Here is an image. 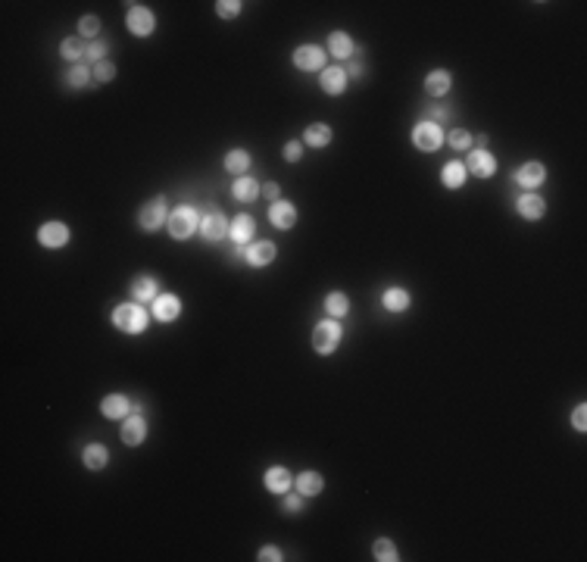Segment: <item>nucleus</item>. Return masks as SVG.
Wrapping results in <instances>:
<instances>
[{
	"instance_id": "nucleus-1",
	"label": "nucleus",
	"mask_w": 587,
	"mask_h": 562,
	"mask_svg": "<svg viewBox=\"0 0 587 562\" xmlns=\"http://www.w3.org/2000/svg\"><path fill=\"white\" fill-rule=\"evenodd\" d=\"M147 313H144V306L137 304H119L113 309V325L119 331H125V335H141V331H147Z\"/></svg>"
},
{
	"instance_id": "nucleus-25",
	"label": "nucleus",
	"mask_w": 587,
	"mask_h": 562,
	"mask_svg": "<svg viewBox=\"0 0 587 562\" xmlns=\"http://www.w3.org/2000/svg\"><path fill=\"white\" fill-rule=\"evenodd\" d=\"M294 485H297V491H300V497H319L322 487H325V481H322L319 472H300L294 478Z\"/></svg>"
},
{
	"instance_id": "nucleus-23",
	"label": "nucleus",
	"mask_w": 587,
	"mask_h": 562,
	"mask_svg": "<svg viewBox=\"0 0 587 562\" xmlns=\"http://www.w3.org/2000/svg\"><path fill=\"white\" fill-rule=\"evenodd\" d=\"M466 178H469L466 163H459V160H450L444 169H440V182H444V187H450V191H456V187L466 185Z\"/></svg>"
},
{
	"instance_id": "nucleus-30",
	"label": "nucleus",
	"mask_w": 587,
	"mask_h": 562,
	"mask_svg": "<svg viewBox=\"0 0 587 562\" xmlns=\"http://www.w3.org/2000/svg\"><path fill=\"white\" fill-rule=\"evenodd\" d=\"M247 169H250V154L247 150H228V156H225V172H231V175H247Z\"/></svg>"
},
{
	"instance_id": "nucleus-3",
	"label": "nucleus",
	"mask_w": 587,
	"mask_h": 562,
	"mask_svg": "<svg viewBox=\"0 0 587 562\" xmlns=\"http://www.w3.org/2000/svg\"><path fill=\"white\" fill-rule=\"evenodd\" d=\"M340 335H344V331H340V325L335 319L319 322V325L313 328V350L319 353V356H331L340 344Z\"/></svg>"
},
{
	"instance_id": "nucleus-37",
	"label": "nucleus",
	"mask_w": 587,
	"mask_h": 562,
	"mask_svg": "<svg viewBox=\"0 0 587 562\" xmlns=\"http://www.w3.org/2000/svg\"><path fill=\"white\" fill-rule=\"evenodd\" d=\"M97 32H100V19L97 16H82V23H78V35H82V38L97 41Z\"/></svg>"
},
{
	"instance_id": "nucleus-31",
	"label": "nucleus",
	"mask_w": 587,
	"mask_h": 562,
	"mask_svg": "<svg viewBox=\"0 0 587 562\" xmlns=\"http://www.w3.org/2000/svg\"><path fill=\"white\" fill-rule=\"evenodd\" d=\"M91 78H94V72L85 66V63H75L69 72H66V85L72 91H78V88H88L91 85Z\"/></svg>"
},
{
	"instance_id": "nucleus-21",
	"label": "nucleus",
	"mask_w": 587,
	"mask_h": 562,
	"mask_svg": "<svg viewBox=\"0 0 587 562\" xmlns=\"http://www.w3.org/2000/svg\"><path fill=\"white\" fill-rule=\"evenodd\" d=\"M231 197L237 200V204H253V200L259 197V182L250 175H241L235 185H231Z\"/></svg>"
},
{
	"instance_id": "nucleus-4",
	"label": "nucleus",
	"mask_w": 587,
	"mask_h": 562,
	"mask_svg": "<svg viewBox=\"0 0 587 562\" xmlns=\"http://www.w3.org/2000/svg\"><path fill=\"white\" fill-rule=\"evenodd\" d=\"M412 144H416V150H422V154H434V150L444 144V128L434 125V122H419L416 128H412Z\"/></svg>"
},
{
	"instance_id": "nucleus-12",
	"label": "nucleus",
	"mask_w": 587,
	"mask_h": 562,
	"mask_svg": "<svg viewBox=\"0 0 587 562\" xmlns=\"http://www.w3.org/2000/svg\"><path fill=\"white\" fill-rule=\"evenodd\" d=\"M200 235H204L206 241H222V237H228V219L219 210H209L204 219H200Z\"/></svg>"
},
{
	"instance_id": "nucleus-28",
	"label": "nucleus",
	"mask_w": 587,
	"mask_h": 562,
	"mask_svg": "<svg viewBox=\"0 0 587 562\" xmlns=\"http://www.w3.org/2000/svg\"><path fill=\"white\" fill-rule=\"evenodd\" d=\"M132 297L137 300V304H147V300H156V297H159V291H156V278H150V275L135 278V285H132Z\"/></svg>"
},
{
	"instance_id": "nucleus-16",
	"label": "nucleus",
	"mask_w": 587,
	"mask_h": 562,
	"mask_svg": "<svg viewBox=\"0 0 587 562\" xmlns=\"http://www.w3.org/2000/svg\"><path fill=\"white\" fill-rule=\"evenodd\" d=\"M263 481H266V491L269 494H288L294 485V475L288 472L285 466H272V468H266Z\"/></svg>"
},
{
	"instance_id": "nucleus-6",
	"label": "nucleus",
	"mask_w": 587,
	"mask_h": 562,
	"mask_svg": "<svg viewBox=\"0 0 587 562\" xmlns=\"http://www.w3.org/2000/svg\"><path fill=\"white\" fill-rule=\"evenodd\" d=\"M294 66L300 72H322L325 69V50L316 44H303L294 50Z\"/></svg>"
},
{
	"instance_id": "nucleus-13",
	"label": "nucleus",
	"mask_w": 587,
	"mask_h": 562,
	"mask_svg": "<svg viewBox=\"0 0 587 562\" xmlns=\"http://www.w3.org/2000/svg\"><path fill=\"white\" fill-rule=\"evenodd\" d=\"M319 85H322L325 94H331V97H338V94L347 91V72L344 66H325L319 72Z\"/></svg>"
},
{
	"instance_id": "nucleus-15",
	"label": "nucleus",
	"mask_w": 587,
	"mask_h": 562,
	"mask_svg": "<svg viewBox=\"0 0 587 562\" xmlns=\"http://www.w3.org/2000/svg\"><path fill=\"white\" fill-rule=\"evenodd\" d=\"M269 222L275 228H281V232H288V228L297 225V206L288 204V200H275L269 206Z\"/></svg>"
},
{
	"instance_id": "nucleus-27",
	"label": "nucleus",
	"mask_w": 587,
	"mask_h": 562,
	"mask_svg": "<svg viewBox=\"0 0 587 562\" xmlns=\"http://www.w3.org/2000/svg\"><path fill=\"white\" fill-rule=\"evenodd\" d=\"M82 459H85V466H88L91 472H100V468L106 466V459H110V450H106L104 444H88V447H85V453H82Z\"/></svg>"
},
{
	"instance_id": "nucleus-40",
	"label": "nucleus",
	"mask_w": 587,
	"mask_h": 562,
	"mask_svg": "<svg viewBox=\"0 0 587 562\" xmlns=\"http://www.w3.org/2000/svg\"><path fill=\"white\" fill-rule=\"evenodd\" d=\"M571 425H575V431H587V409H584V403L575 409V413H571Z\"/></svg>"
},
{
	"instance_id": "nucleus-36",
	"label": "nucleus",
	"mask_w": 587,
	"mask_h": 562,
	"mask_svg": "<svg viewBox=\"0 0 587 562\" xmlns=\"http://www.w3.org/2000/svg\"><path fill=\"white\" fill-rule=\"evenodd\" d=\"M113 75H116V66L110 60H100V63H94V82L97 85H106V82H113Z\"/></svg>"
},
{
	"instance_id": "nucleus-7",
	"label": "nucleus",
	"mask_w": 587,
	"mask_h": 562,
	"mask_svg": "<svg viewBox=\"0 0 587 562\" xmlns=\"http://www.w3.org/2000/svg\"><path fill=\"white\" fill-rule=\"evenodd\" d=\"M466 172H472L475 178H490V175L497 172V160H494V154H490V150H484V147L469 150Z\"/></svg>"
},
{
	"instance_id": "nucleus-20",
	"label": "nucleus",
	"mask_w": 587,
	"mask_h": 562,
	"mask_svg": "<svg viewBox=\"0 0 587 562\" xmlns=\"http://www.w3.org/2000/svg\"><path fill=\"white\" fill-rule=\"evenodd\" d=\"M178 313H181V300L175 297V294H159V297L154 300V316L159 322L178 319Z\"/></svg>"
},
{
	"instance_id": "nucleus-14",
	"label": "nucleus",
	"mask_w": 587,
	"mask_h": 562,
	"mask_svg": "<svg viewBox=\"0 0 587 562\" xmlns=\"http://www.w3.org/2000/svg\"><path fill=\"white\" fill-rule=\"evenodd\" d=\"M100 413L106 419H128L135 413V403L125 394H110V397H104V403H100Z\"/></svg>"
},
{
	"instance_id": "nucleus-33",
	"label": "nucleus",
	"mask_w": 587,
	"mask_h": 562,
	"mask_svg": "<svg viewBox=\"0 0 587 562\" xmlns=\"http://www.w3.org/2000/svg\"><path fill=\"white\" fill-rule=\"evenodd\" d=\"M372 556L378 559V562H397L400 556H397V547H394V540H388V537H378L372 544Z\"/></svg>"
},
{
	"instance_id": "nucleus-19",
	"label": "nucleus",
	"mask_w": 587,
	"mask_h": 562,
	"mask_svg": "<svg viewBox=\"0 0 587 562\" xmlns=\"http://www.w3.org/2000/svg\"><path fill=\"white\" fill-rule=\"evenodd\" d=\"M328 54L338 56V60H353L357 44H353V38L347 32H331L328 35Z\"/></svg>"
},
{
	"instance_id": "nucleus-32",
	"label": "nucleus",
	"mask_w": 587,
	"mask_h": 562,
	"mask_svg": "<svg viewBox=\"0 0 587 562\" xmlns=\"http://www.w3.org/2000/svg\"><path fill=\"white\" fill-rule=\"evenodd\" d=\"M325 309H328L331 319H340V316L350 313V300H347V294L340 291H331L328 297H325Z\"/></svg>"
},
{
	"instance_id": "nucleus-39",
	"label": "nucleus",
	"mask_w": 587,
	"mask_h": 562,
	"mask_svg": "<svg viewBox=\"0 0 587 562\" xmlns=\"http://www.w3.org/2000/svg\"><path fill=\"white\" fill-rule=\"evenodd\" d=\"M85 56H88L91 63H100V60L106 56V41H100V38H97V41H91V44H88V54H85Z\"/></svg>"
},
{
	"instance_id": "nucleus-5",
	"label": "nucleus",
	"mask_w": 587,
	"mask_h": 562,
	"mask_svg": "<svg viewBox=\"0 0 587 562\" xmlns=\"http://www.w3.org/2000/svg\"><path fill=\"white\" fill-rule=\"evenodd\" d=\"M125 25H128V32L135 35V38H147V35H154V25H156V16L147 10V6H132L128 10V16H125Z\"/></svg>"
},
{
	"instance_id": "nucleus-9",
	"label": "nucleus",
	"mask_w": 587,
	"mask_h": 562,
	"mask_svg": "<svg viewBox=\"0 0 587 562\" xmlns=\"http://www.w3.org/2000/svg\"><path fill=\"white\" fill-rule=\"evenodd\" d=\"M137 222H141L144 232H159L166 222V197H154L150 204H144L141 216H137Z\"/></svg>"
},
{
	"instance_id": "nucleus-45",
	"label": "nucleus",
	"mask_w": 587,
	"mask_h": 562,
	"mask_svg": "<svg viewBox=\"0 0 587 562\" xmlns=\"http://www.w3.org/2000/svg\"><path fill=\"white\" fill-rule=\"evenodd\" d=\"M344 72H347V78H362V63L359 60H350V66H347Z\"/></svg>"
},
{
	"instance_id": "nucleus-24",
	"label": "nucleus",
	"mask_w": 587,
	"mask_h": 562,
	"mask_svg": "<svg viewBox=\"0 0 587 562\" xmlns=\"http://www.w3.org/2000/svg\"><path fill=\"white\" fill-rule=\"evenodd\" d=\"M381 306L388 309V313H407L409 309V291H403V287H388L381 297Z\"/></svg>"
},
{
	"instance_id": "nucleus-38",
	"label": "nucleus",
	"mask_w": 587,
	"mask_h": 562,
	"mask_svg": "<svg viewBox=\"0 0 587 562\" xmlns=\"http://www.w3.org/2000/svg\"><path fill=\"white\" fill-rule=\"evenodd\" d=\"M241 0H219V4H216V13H219L222 19H235L237 13H241Z\"/></svg>"
},
{
	"instance_id": "nucleus-26",
	"label": "nucleus",
	"mask_w": 587,
	"mask_h": 562,
	"mask_svg": "<svg viewBox=\"0 0 587 562\" xmlns=\"http://www.w3.org/2000/svg\"><path fill=\"white\" fill-rule=\"evenodd\" d=\"M450 85H453V78L447 69H434V72H428V78H425V91H428L431 97H444V94L450 91Z\"/></svg>"
},
{
	"instance_id": "nucleus-17",
	"label": "nucleus",
	"mask_w": 587,
	"mask_h": 562,
	"mask_svg": "<svg viewBox=\"0 0 587 562\" xmlns=\"http://www.w3.org/2000/svg\"><path fill=\"white\" fill-rule=\"evenodd\" d=\"M144 437H147V422H144L141 413H132L128 419H122V441L128 447L144 444Z\"/></svg>"
},
{
	"instance_id": "nucleus-22",
	"label": "nucleus",
	"mask_w": 587,
	"mask_h": 562,
	"mask_svg": "<svg viewBox=\"0 0 587 562\" xmlns=\"http://www.w3.org/2000/svg\"><path fill=\"white\" fill-rule=\"evenodd\" d=\"M516 206H519V216H525L531 222L543 219V213H547V204H543V197H538V194H521Z\"/></svg>"
},
{
	"instance_id": "nucleus-34",
	"label": "nucleus",
	"mask_w": 587,
	"mask_h": 562,
	"mask_svg": "<svg viewBox=\"0 0 587 562\" xmlns=\"http://www.w3.org/2000/svg\"><path fill=\"white\" fill-rule=\"evenodd\" d=\"M60 54L66 56V60L78 63V60H82L85 54H88V47L82 44V38H66V41H63V44H60Z\"/></svg>"
},
{
	"instance_id": "nucleus-29",
	"label": "nucleus",
	"mask_w": 587,
	"mask_h": 562,
	"mask_svg": "<svg viewBox=\"0 0 587 562\" xmlns=\"http://www.w3.org/2000/svg\"><path fill=\"white\" fill-rule=\"evenodd\" d=\"M303 141H307L309 147H328V144H331V128L325 125V122H313V125L303 132Z\"/></svg>"
},
{
	"instance_id": "nucleus-35",
	"label": "nucleus",
	"mask_w": 587,
	"mask_h": 562,
	"mask_svg": "<svg viewBox=\"0 0 587 562\" xmlns=\"http://www.w3.org/2000/svg\"><path fill=\"white\" fill-rule=\"evenodd\" d=\"M447 144H450L453 150H469L472 147V132H466V128H453V132L447 135Z\"/></svg>"
},
{
	"instance_id": "nucleus-11",
	"label": "nucleus",
	"mask_w": 587,
	"mask_h": 562,
	"mask_svg": "<svg viewBox=\"0 0 587 562\" xmlns=\"http://www.w3.org/2000/svg\"><path fill=\"white\" fill-rule=\"evenodd\" d=\"M38 241H41V247L60 250L69 244V228L63 225V222H44V225L38 228Z\"/></svg>"
},
{
	"instance_id": "nucleus-18",
	"label": "nucleus",
	"mask_w": 587,
	"mask_h": 562,
	"mask_svg": "<svg viewBox=\"0 0 587 562\" xmlns=\"http://www.w3.org/2000/svg\"><path fill=\"white\" fill-rule=\"evenodd\" d=\"M253 232H257V222H253V216H235V219L228 222V237L237 244V247H244V244H250Z\"/></svg>"
},
{
	"instance_id": "nucleus-44",
	"label": "nucleus",
	"mask_w": 587,
	"mask_h": 562,
	"mask_svg": "<svg viewBox=\"0 0 587 562\" xmlns=\"http://www.w3.org/2000/svg\"><path fill=\"white\" fill-rule=\"evenodd\" d=\"M285 509H288V513H300V509H303L300 494H291V497H288V500H285Z\"/></svg>"
},
{
	"instance_id": "nucleus-46",
	"label": "nucleus",
	"mask_w": 587,
	"mask_h": 562,
	"mask_svg": "<svg viewBox=\"0 0 587 562\" xmlns=\"http://www.w3.org/2000/svg\"><path fill=\"white\" fill-rule=\"evenodd\" d=\"M266 197H269L272 204H275V200H281V187L275 182H269V185H266Z\"/></svg>"
},
{
	"instance_id": "nucleus-43",
	"label": "nucleus",
	"mask_w": 587,
	"mask_h": 562,
	"mask_svg": "<svg viewBox=\"0 0 587 562\" xmlns=\"http://www.w3.org/2000/svg\"><path fill=\"white\" fill-rule=\"evenodd\" d=\"M447 119H450V110H444V106H434L428 113V122H434V125H440V122H447Z\"/></svg>"
},
{
	"instance_id": "nucleus-42",
	"label": "nucleus",
	"mask_w": 587,
	"mask_h": 562,
	"mask_svg": "<svg viewBox=\"0 0 587 562\" xmlns=\"http://www.w3.org/2000/svg\"><path fill=\"white\" fill-rule=\"evenodd\" d=\"M259 559H263V562H281L285 556H281L278 547H263V550H259Z\"/></svg>"
},
{
	"instance_id": "nucleus-2",
	"label": "nucleus",
	"mask_w": 587,
	"mask_h": 562,
	"mask_svg": "<svg viewBox=\"0 0 587 562\" xmlns=\"http://www.w3.org/2000/svg\"><path fill=\"white\" fill-rule=\"evenodd\" d=\"M194 232H200V216L194 206H178L169 213V235L175 241H187Z\"/></svg>"
},
{
	"instance_id": "nucleus-41",
	"label": "nucleus",
	"mask_w": 587,
	"mask_h": 562,
	"mask_svg": "<svg viewBox=\"0 0 587 562\" xmlns=\"http://www.w3.org/2000/svg\"><path fill=\"white\" fill-rule=\"evenodd\" d=\"M300 156H303V147H300V144H297V141L285 144V160H288V163H297Z\"/></svg>"
},
{
	"instance_id": "nucleus-8",
	"label": "nucleus",
	"mask_w": 587,
	"mask_h": 562,
	"mask_svg": "<svg viewBox=\"0 0 587 562\" xmlns=\"http://www.w3.org/2000/svg\"><path fill=\"white\" fill-rule=\"evenodd\" d=\"M237 256H244V263L259 269V266H269L275 259V244L272 241H257V244H247V247L237 250Z\"/></svg>"
},
{
	"instance_id": "nucleus-10",
	"label": "nucleus",
	"mask_w": 587,
	"mask_h": 562,
	"mask_svg": "<svg viewBox=\"0 0 587 562\" xmlns=\"http://www.w3.org/2000/svg\"><path fill=\"white\" fill-rule=\"evenodd\" d=\"M512 182L521 185V187H528V191H534V187H540L543 182H547V166H543V163L519 166V169L512 172Z\"/></svg>"
}]
</instances>
